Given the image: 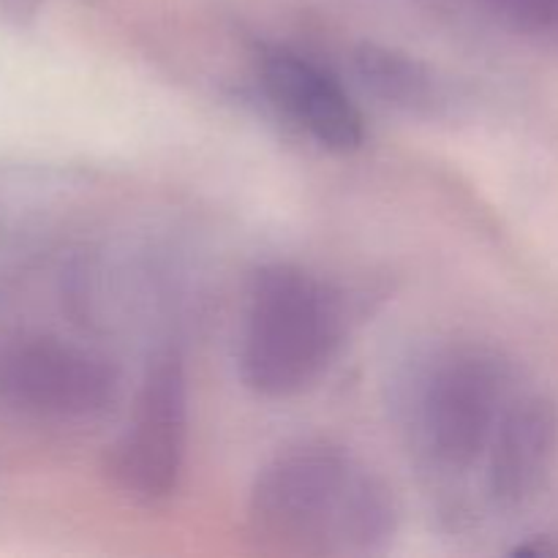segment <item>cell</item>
<instances>
[{
    "label": "cell",
    "mask_w": 558,
    "mask_h": 558,
    "mask_svg": "<svg viewBox=\"0 0 558 558\" xmlns=\"http://www.w3.org/2000/svg\"><path fill=\"white\" fill-rule=\"evenodd\" d=\"M338 343L341 305L325 283L292 265L256 272L240 349V374L251 390L298 396L319 379Z\"/></svg>",
    "instance_id": "cell-2"
},
{
    "label": "cell",
    "mask_w": 558,
    "mask_h": 558,
    "mask_svg": "<svg viewBox=\"0 0 558 558\" xmlns=\"http://www.w3.org/2000/svg\"><path fill=\"white\" fill-rule=\"evenodd\" d=\"M354 65L363 85L392 107L425 109L434 104L436 85L430 71L398 49L363 44L354 54Z\"/></svg>",
    "instance_id": "cell-8"
},
{
    "label": "cell",
    "mask_w": 558,
    "mask_h": 558,
    "mask_svg": "<svg viewBox=\"0 0 558 558\" xmlns=\"http://www.w3.org/2000/svg\"><path fill=\"white\" fill-rule=\"evenodd\" d=\"M251 518L267 537L371 550L396 529L385 485L330 447H300L262 469Z\"/></svg>",
    "instance_id": "cell-1"
},
{
    "label": "cell",
    "mask_w": 558,
    "mask_h": 558,
    "mask_svg": "<svg viewBox=\"0 0 558 558\" xmlns=\"http://www.w3.org/2000/svg\"><path fill=\"white\" fill-rule=\"evenodd\" d=\"M267 98L332 153H352L365 142V120L341 82L289 49H267L259 58Z\"/></svg>",
    "instance_id": "cell-6"
},
{
    "label": "cell",
    "mask_w": 558,
    "mask_h": 558,
    "mask_svg": "<svg viewBox=\"0 0 558 558\" xmlns=\"http://www.w3.org/2000/svg\"><path fill=\"white\" fill-rule=\"evenodd\" d=\"M507 25L529 33H558V0H474Z\"/></svg>",
    "instance_id": "cell-9"
},
{
    "label": "cell",
    "mask_w": 558,
    "mask_h": 558,
    "mask_svg": "<svg viewBox=\"0 0 558 558\" xmlns=\"http://www.w3.org/2000/svg\"><path fill=\"white\" fill-rule=\"evenodd\" d=\"M189 392L178 357L158 360L136 398L134 417L109 456L120 490L142 501L167 499L178 488L185 456Z\"/></svg>",
    "instance_id": "cell-3"
},
{
    "label": "cell",
    "mask_w": 558,
    "mask_h": 558,
    "mask_svg": "<svg viewBox=\"0 0 558 558\" xmlns=\"http://www.w3.org/2000/svg\"><path fill=\"white\" fill-rule=\"evenodd\" d=\"M558 445L556 407L543 396H526L501 414L490 439L488 488L496 505L523 507L539 494L554 466Z\"/></svg>",
    "instance_id": "cell-7"
},
{
    "label": "cell",
    "mask_w": 558,
    "mask_h": 558,
    "mask_svg": "<svg viewBox=\"0 0 558 558\" xmlns=\"http://www.w3.org/2000/svg\"><path fill=\"white\" fill-rule=\"evenodd\" d=\"M114 392L118 374L107 360L54 338L22 341L0 357V396L20 412L90 417L114 401Z\"/></svg>",
    "instance_id": "cell-4"
},
{
    "label": "cell",
    "mask_w": 558,
    "mask_h": 558,
    "mask_svg": "<svg viewBox=\"0 0 558 558\" xmlns=\"http://www.w3.org/2000/svg\"><path fill=\"white\" fill-rule=\"evenodd\" d=\"M499 403L501 376L490 360L463 354L439 368L425 398V425L436 456L450 466H472L494 439Z\"/></svg>",
    "instance_id": "cell-5"
}]
</instances>
